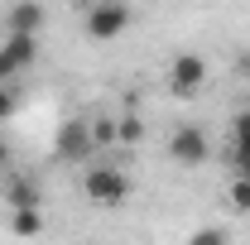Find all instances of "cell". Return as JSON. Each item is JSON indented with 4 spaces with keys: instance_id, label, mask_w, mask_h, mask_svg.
I'll list each match as a JSON object with an SVG mask.
<instances>
[{
    "instance_id": "obj_14",
    "label": "cell",
    "mask_w": 250,
    "mask_h": 245,
    "mask_svg": "<svg viewBox=\"0 0 250 245\" xmlns=\"http://www.w3.org/2000/svg\"><path fill=\"white\" fill-rule=\"evenodd\" d=\"M188 245H231V241H226V231H217V226H207V231H197V236H192Z\"/></svg>"
},
{
    "instance_id": "obj_1",
    "label": "cell",
    "mask_w": 250,
    "mask_h": 245,
    "mask_svg": "<svg viewBox=\"0 0 250 245\" xmlns=\"http://www.w3.org/2000/svg\"><path fill=\"white\" fill-rule=\"evenodd\" d=\"M130 20H135V15H130L125 0H92L82 29H87V39H96V43H111V39H121V34L130 29Z\"/></svg>"
},
{
    "instance_id": "obj_11",
    "label": "cell",
    "mask_w": 250,
    "mask_h": 245,
    "mask_svg": "<svg viewBox=\"0 0 250 245\" xmlns=\"http://www.w3.org/2000/svg\"><path fill=\"white\" fill-rule=\"evenodd\" d=\"M231 163H236V178H250V140H231Z\"/></svg>"
},
{
    "instance_id": "obj_10",
    "label": "cell",
    "mask_w": 250,
    "mask_h": 245,
    "mask_svg": "<svg viewBox=\"0 0 250 245\" xmlns=\"http://www.w3.org/2000/svg\"><path fill=\"white\" fill-rule=\"evenodd\" d=\"M140 140H145V121L135 111H125L121 121H116V144H140Z\"/></svg>"
},
{
    "instance_id": "obj_12",
    "label": "cell",
    "mask_w": 250,
    "mask_h": 245,
    "mask_svg": "<svg viewBox=\"0 0 250 245\" xmlns=\"http://www.w3.org/2000/svg\"><path fill=\"white\" fill-rule=\"evenodd\" d=\"M20 111V92H15V82H0V121H10Z\"/></svg>"
},
{
    "instance_id": "obj_18",
    "label": "cell",
    "mask_w": 250,
    "mask_h": 245,
    "mask_svg": "<svg viewBox=\"0 0 250 245\" xmlns=\"http://www.w3.org/2000/svg\"><path fill=\"white\" fill-rule=\"evenodd\" d=\"M236 72H246V77H250V53H246V58H236Z\"/></svg>"
},
{
    "instance_id": "obj_20",
    "label": "cell",
    "mask_w": 250,
    "mask_h": 245,
    "mask_svg": "<svg viewBox=\"0 0 250 245\" xmlns=\"http://www.w3.org/2000/svg\"><path fill=\"white\" fill-rule=\"evenodd\" d=\"M77 5H87V0H77Z\"/></svg>"
},
{
    "instance_id": "obj_9",
    "label": "cell",
    "mask_w": 250,
    "mask_h": 245,
    "mask_svg": "<svg viewBox=\"0 0 250 245\" xmlns=\"http://www.w3.org/2000/svg\"><path fill=\"white\" fill-rule=\"evenodd\" d=\"M5 53L15 58L20 72L34 67V62H39V34H10V39H5Z\"/></svg>"
},
{
    "instance_id": "obj_13",
    "label": "cell",
    "mask_w": 250,
    "mask_h": 245,
    "mask_svg": "<svg viewBox=\"0 0 250 245\" xmlns=\"http://www.w3.org/2000/svg\"><path fill=\"white\" fill-rule=\"evenodd\" d=\"M226 197H231V207H236V212H250V178H236Z\"/></svg>"
},
{
    "instance_id": "obj_2",
    "label": "cell",
    "mask_w": 250,
    "mask_h": 245,
    "mask_svg": "<svg viewBox=\"0 0 250 245\" xmlns=\"http://www.w3.org/2000/svg\"><path fill=\"white\" fill-rule=\"evenodd\" d=\"M82 192H87V202L96 207H121L125 197H130V178H125L121 168H87V178H82Z\"/></svg>"
},
{
    "instance_id": "obj_5",
    "label": "cell",
    "mask_w": 250,
    "mask_h": 245,
    "mask_svg": "<svg viewBox=\"0 0 250 245\" xmlns=\"http://www.w3.org/2000/svg\"><path fill=\"white\" fill-rule=\"evenodd\" d=\"M168 154H173V163H183V168H197V163H207V135L197 130V125H178L173 135H168Z\"/></svg>"
},
{
    "instance_id": "obj_6",
    "label": "cell",
    "mask_w": 250,
    "mask_h": 245,
    "mask_svg": "<svg viewBox=\"0 0 250 245\" xmlns=\"http://www.w3.org/2000/svg\"><path fill=\"white\" fill-rule=\"evenodd\" d=\"M43 20H48V15H43L39 0H15L10 15H5V29H10V34H39V29H43Z\"/></svg>"
},
{
    "instance_id": "obj_4",
    "label": "cell",
    "mask_w": 250,
    "mask_h": 245,
    "mask_svg": "<svg viewBox=\"0 0 250 245\" xmlns=\"http://www.w3.org/2000/svg\"><path fill=\"white\" fill-rule=\"evenodd\" d=\"M92 149H96V140H92V125H87V121H62V125H58L53 154H58L62 163H82Z\"/></svg>"
},
{
    "instance_id": "obj_7",
    "label": "cell",
    "mask_w": 250,
    "mask_h": 245,
    "mask_svg": "<svg viewBox=\"0 0 250 245\" xmlns=\"http://www.w3.org/2000/svg\"><path fill=\"white\" fill-rule=\"evenodd\" d=\"M0 197H5V207H39L43 197H39V183H34L29 173H15L10 183L0 187Z\"/></svg>"
},
{
    "instance_id": "obj_8",
    "label": "cell",
    "mask_w": 250,
    "mask_h": 245,
    "mask_svg": "<svg viewBox=\"0 0 250 245\" xmlns=\"http://www.w3.org/2000/svg\"><path fill=\"white\" fill-rule=\"evenodd\" d=\"M10 236H20V241H34V236H43V207H10Z\"/></svg>"
},
{
    "instance_id": "obj_16",
    "label": "cell",
    "mask_w": 250,
    "mask_h": 245,
    "mask_svg": "<svg viewBox=\"0 0 250 245\" xmlns=\"http://www.w3.org/2000/svg\"><path fill=\"white\" fill-rule=\"evenodd\" d=\"M231 140H250V111H241V116L231 121Z\"/></svg>"
},
{
    "instance_id": "obj_19",
    "label": "cell",
    "mask_w": 250,
    "mask_h": 245,
    "mask_svg": "<svg viewBox=\"0 0 250 245\" xmlns=\"http://www.w3.org/2000/svg\"><path fill=\"white\" fill-rule=\"evenodd\" d=\"M5 163H10V144L0 140V168H5Z\"/></svg>"
},
{
    "instance_id": "obj_3",
    "label": "cell",
    "mask_w": 250,
    "mask_h": 245,
    "mask_svg": "<svg viewBox=\"0 0 250 245\" xmlns=\"http://www.w3.org/2000/svg\"><path fill=\"white\" fill-rule=\"evenodd\" d=\"M207 87V62L202 53H178V58L168 62V92L173 96H197Z\"/></svg>"
},
{
    "instance_id": "obj_17",
    "label": "cell",
    "mask_w": 250,
    "mask_h": 245,
    "mask_svg": "<svg viewBox=\"0 0 250 245\" xmlns=\"http://www.w3.org/2000/svg\"><path fill=\"white\" fill-rule=\"evenodd\" d=\"M15 72H20V67H15V58H10V53H5V43H0V82H10Z\"/></svg>"
},
{
    "instance_id": "obj_15",
    "label": "cell",
    "mask_w": 250,
    "mask_h": 245,
    "mask_svg": "<svg viewBox=\"0 0 250 245\" xmlns=\"http://www.w3.org/2000/svg\"><path fill=\"white\" fill-rule=\"evenodd\" d=\"M92 140H96V144H116V121H96L92 125Z\"/></svg>"
}]
</instances>
